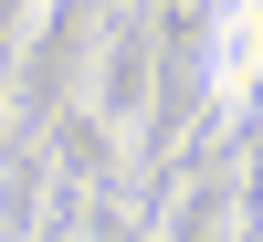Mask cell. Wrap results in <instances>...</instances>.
I'll return each mask as SVG.
<instances>
[{
  "instance_id": "6da1fadb",
  "label": "cell",
  "mask_w": 263,
  "mask_h": 242,
  "mask_svg": "<svg viewBox=\"0 0 263 242\" xmlns=\"http://www.w3.org/2000/svg\"><path fill=\"white\" fill-rule=\"evenodd\" d=\"M253 74H263V0H242L221 21V95H242Z\"/></svg>"
}]
</instances>
